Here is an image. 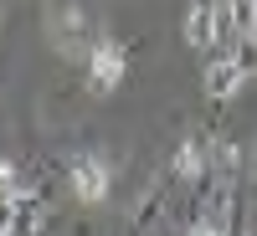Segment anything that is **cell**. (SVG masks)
<instances>
[{"label":"cell","mask_w":257,"mask_h":236,"mask_svg":"<svg viewBox=\"0 0 257 236\" xmlns=\"http://www.w3.org/2000/svg\"><path fill=\"white\" fill-rule=\"evenodd\" d=\"M67 185H72V195L82 205H103L113 195V164L103 159V154H77L67 164Z\"/></svg>","instance_id":"1"},{"label":"cell","mask_w":257,"mask_h":236,"mask_svg":"<svg viewBox=\"0 0 257 236\" xmlns=\"http://www.w3.org/2000/svg\"><path fill=\"white\" fill-rule=\"evenodd\" d=\"M0 195L6 200H21V180H16V164L0 159Z\"/></svg>","instance_id":"7"},{"label":"cell","mask_w":257,"mask_h":236,"mask_svg":"<svg viewBox=\"0 0 257 236\" xmlns=\"http://www.w3.org/2000/svg\"><path fill=\"white\" fill-rule=\"evenodd\" d=\"M185 236H226V195H216V205H211Z\"/></svg>","instance_id":"6"},{"label":"cell","mask_w":257,"mask_h":236,"mask_svg":"<svg viewBox=\"0 0 257 236\" xmlns=\"http://www.w3.org/2000/svg\"><path fill=\"white\" fill-rule=\"evenodd\" d=\"M185 47H190V52H216V47H221L216 11H211V6H201V0L185 11Z\"/></svg>","instance_id":"4"},{"label":"cell","mask_w":257,"mask_h":236,"mask_svg":"<svg viewBox=\"0 0 257 236\" xmlns=\"http://www.w3.org/2000/svg\"><path fill=\"white\" fill-rule=\"evenodd\" d=\"M211 169V144L206 139H185L180 149H175V175L180 180H201Z\"/></svg>","instance_id":"5"},{"label":"cell","mask_w":257,"mask_h":236,"mask_svg":"<svg viewBox=\"0 0 257 236\" xmlns=\"http://www.w3.org/2000/svg\"><path fill=\"white\" fill-rule=\"evenodd\" d=\"M242 82H247V62L237 52H216L206 62V93L211 98H231V93H242Z\"/></svg>","instance_id":"3"},{"label":"cell","mask_w":257,"mask_h":236,"mask_svg":"<svg viewBox=\"0 0 257 236\" xmlns=\"http://www.w3.org/2000/svg\"><path fill=\"white\" fill-rule=\"evenodd\" d=\"M82 62H88V77H93V88H98V93H113L118 82H123V72H128L123 47H118V41H108V36H103V41H93Z\"/></svg>","instance_id":"2"}]
</instances>
